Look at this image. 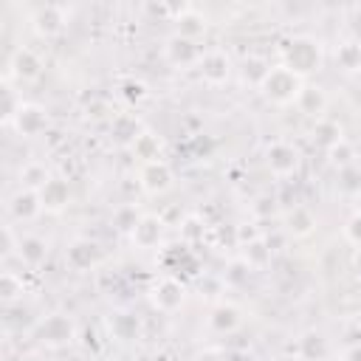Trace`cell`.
Here are the masks:
<instances>
[{
  "mask_svg": "<svg viewBox=\"0 0 361 361\" xmlns=\"http://www.w3.org/2000/svg\"><path fill=\"white\" fill-rule=\"evenodd\" d=\"M282 65L288 71H293L296 76H302V79H307L310 73H319L322 65H324L322 42L310 34H299V37L288 39L285 48H282Z\"/></svg>",
  "mask_w": 361,
  "mask_h": 361,
  "instance_id": "obj_1",
  "label": "cell"
},
{
  "mask_svg": "<svg viewBox=\"0 0 361 361\" xmlns=\"http://www.w3.org/2000/svg\"><path fill=\"white\" fill-rule=\"evenodd\" d=\"M302 87H305V79L296 76L293 71H288V68L279 62V65H271L268 76L262 79V85H259L257 90H259V96H262L265 102H271V104H276V107H288V104L296 102V96L302 93Z\"/></svg>",
  "mask_w": 361,
  "mask_h": 361,
  "instance_id": "obj_2",
  "label": "cell"
},
{
  "mask_svg": "<svg viewBox=\"0 0 361 361\" xmlns=\"http://www.w3.org/2000/svg\"><path fill=\"white\" fill-rule=\"evenodd\" d=\"M34 336L37 341L45 347V350H68L73 347V341L79 338V327L73 322V316L56 310V313H48L37 322L34 327Z\"/></svg>",
  "mask_w": 361,
  "mask_h": 361,
  "instance_id": "obj_3",
  "label": "cell"
},
{
  "mask_svg": "<svg viewBox=\"0 0 361 361\" xmlns=\"http://www.w3.org/2000/svg\"><path fill=\"white\" fill-rule=\"evenodd\" d=\"M149 305H152L158 313H164V316L178 313V310L186 305V285H183L178 276H172V274L158 276V279L149 285Z\"/></svg>",
  "mask_w": 361,
  "mask_h": 361,
  "instance_id": "obj_4",
  "label": "cell"
},
{
  "mask_svg": "<svg viewBox=\"0 0 361 361\" xmlns=\"http://www.w3.org/2000/svg\"><path fill=\"white\" fill-rule=\"evenodd\" d=\"M31 23V31L39 37V39H56L65 28H68V11L56 3H42L31 11L28 17Z\"/></svg>",
  "mask_w": 361,
  "mask_h": 361,
  "instance_id": "obj_5",
  "label": "cell"
},
{
  "mask_svg": "<svg viewBox=\"0 0 361 361\" xmlns=\"http://www.w3.org/2000/svg\"><path fill=\"white\" fill-rule=\"evenodd\" d=\"M299 164H302V155L290 141L279 138L265 147V166L274 178H293L299 172Z\"/></svg>",
  "mask_w": 361,
  "mask_h": 361,
  "instance_id": "obj_6",
  "label": "cell"
},
{
  "mask_svg": "<svg viewBox=\"0 0 361 361\" xmlns=\"http://www.w3.org/2000/svg\"><path fill=\"white\" fill-rule=\"evenodd\" d=\"M200 56H203V45L197 39H189V37H180V34H169L164 39V59L178 71L197 68Z\"/></svg>",
  "mask_w": 361,
  "mask_h": 361,
  "instance_id": "obj_7",
  "label": "cell"
},
{
  "mask_svg": "<svg viewBox=\"0 0 361 361\" xmlns=\"http://www.w3.org/2000/svg\"><path fill=\"white\" fill-rule=\"evenodd\" d=\"M231 56L223 51V48H209L203 51L200 62H197V76L203 79V85L209 87H223L228 79H231Z\"/></svg>",
  "mask_w": 361,
  "mask_h": 361,
  "instance_id": "obj_8",
  "label": "cell"
},
{
  "mask_svg": "<svg viewBox=\"0 0 361 361\" xmlns=\"http://www.w3.org/2000/svg\"><path fill=\"white\" fill-rule=\"evenodd\" d=\"M164 237H166V220L161 214H152V212H144L135 223V228L130 231V243L138 248V251H155L164 245Z\"/></svg>",
  "mask_w": 361,
  "mask_h": 361,
  "instance_id": "obj_9",
  "label": "cell"
},
{
  "mask_svg": "<svg viewBox=\"0 0 361 361\" xmlns=\"http://www.w3.org/2000/svg\"><path fill=\"white\" fill-rule=\"evenodd\" d=\"M138 186H141V192H147L152 197L166 195L175 186V172H172V166L164 158L149 161V164H141V169H138Z\"/></svg>",
  "mask_w": 361,
  "mask_h": 361,
  "instance_id": "obj_10",
  "label": "cell"
},
{
  "mask_svg": "<svg viewBox=\"0 0 361 361\" xmlns=\"http://www.w3.org/2000/svg\"><path fill=\"white\" fill-rule=\"evenodd\" d=\"M48 127H51V113L37 102H25L17 118L11 121V130L23 138H39Z\"/></svg>",
  "mask_w": 361,
  "mask_h": 361,
  "instance_id": "obj_11",
  "label": "cell"
},
{
  "mask_svg": "<svg viewBox=\"0 0 361 361\" xmlns=\"http://www.w3.org/2000/svg\"><path fill=\"white\" fill-rule=\"evenodd\" d=\"M6 79L11 82H37L42 76V59L31 51V48H17L11 56H8V65H6Z\"/></svg>",
  "mask_w": 361,
  "mask_h": 361,
  "instance_id": "obj_12",
  "label": "cell"
},
{
  "mask_svg": "<svg viewBox=\"0 0 361 361\" xmlns=\"http://www.w3.org/2000/svg\"><path fill=\"white\" fill-rule=\"evenodd\" d=\"M279 217H282V228H285V234L293 237V240H305V237H310V234L316 231V226H319L313 209L305 206V203H293V206L282 209Z\"/></svg>",
  "mask_w": 361,
  "mask_h": 361,
  "instance_id": "obj_13",
  "label": "cell"
},
{
  "mask_svg": "<svg viewBox=\"0 0 361 361\" xmlns=\"http://www.w3.org/2000/svg\"><path fill=\"white\" fill-rule=\"evenodd\" d=\"M6 212H8V217H11V220H17V223H31V220H37V217L42 214V200H39V192L20 186V189H17V192L8 197Z\"/></svg>",
  "mask_w": 361,
  "mask_h": 361,
  "instance_id": "obj_14",
  "label": "cell"
},
{
  "mask_svg": "<svg viewBox=\"0 0 361 361\" xmlns=\"http://www.w3.org/2000/svg\"><path fill=\"white\" fill-rule=\"evenodd\" d=\"M206 327L214 336H231L243 327V310L231 302H217L206 316Z\"/></svg>",
  "mask_w": 361,
  "mask_h": 361,
  "instance_id": "obj_15",
  "label": "cell"
},
{
  "mask_svg": "<svg viewBox=\"0 0 361 361\" xmlns=\"http://www.w3.org/2000/svg\"><path fill=\"white\" fill-rule=\"evenodd\" d=\"M39 200H42V212H48V214L65 212V209L71 206V200H73L71 183H68L65 178H56V175H54V178L39 189Z\"/></svg>",
  "mask_w": 361,
  "mask_h": 361,
  "instance_id": "obj_16",
  "label": "cell"
},
{
  "mask_svg": "<svg viewBox=\"0 0 361 361\" xmlns=\"http://www.w3.org/2000/svg\"><path fill=\"white\" fill-rule=\"evenodd\" d=\"M327 104H330L327 90H324L322 85H313V82H305L302 93H299L296 102H293V107H296L302 116H307V118H324Z\"/></svg>",
  "mask_w": 361,
  "mask_h": 361,
  "instance_id": "obj_17",
  "label": "cell"
},
{
  "mask_svg": "<svg viewBox=\"0 0 361 361\" xmlns=\"http://www.w3.org/2000/svg\"><path fill=\"white\" fill-rule=\"evenodd\" d=\"M65 259H68V265H71V268H76V271H90V268H96V265H99L102 251H99V245H96L93 240L79 237V240H73V243L68 245Z\"/></svg>",
  "mask_w": 361,
  "mask_h": 361,
  "instance_id": "obj_18",
  "label": "cell"
},
{
  "mask_svg": "<svg viewBox=\"0 0 361 361\" xmlns=\"http://www.w3.org/2000/svg\"><path fill=\"white\" fill-rule=\"evenodd\" d=\"M17 257L25 268H39L48 259V240L39 234H23L17 245Z\"/></svg>",
  "mask_w": 361,
  "mask_h": 361,
  "instance_id": "obj_19",
  "label": "cell"
},
{
  "mask_svg": "<svg viewBox=\"0 0 361 361\" xmlns=\"http://www.w3.org/2000/svg\"><path fill=\"white\" fill-rule=\"evenodd\" d=\"M141 121L133 116V113H116L110 118V138L118 144V147H133V141L141 135Z\"/></svg>",
  "mask_w": 361,
  "mask_h": 361,
  "instance_id": "obj_20",
  "label": "cell"
},
{
  "mask_svg": "<svg viewBox=\"0 0 361 361\" xmlns=\"http://www.w3.org/2000/svg\"><path fill=\"white\" fill-rule=\"evenodd\" d=\"M107 327H110V336H113L116 341H135V338L141 336V322H138V316H133L130 310H116V313H110Z\"/></svg>",
  "mask_w": 361,
  "mask_h": 361,
  "instance_id": "obj_21",
  "label": "cell"
},
{
  "mask_svg": "<svg viewBox=\"0 0 361 361\" xmlns=\"http://www.w3.org/2000/svg\"><path fill=\"white\" fill-rule=\"evenodd\" d=\"M310 141L319 147V149H330V147H336L338 141H344V127L336 121V118H316V124H313V130H310Z\"/></svg>",
  "mask_w": 361,
  "mask_h": 361,
  "instance_id": "obj_22",
  "label": "cell"
},
{
  "mask_svg": "<svg viewBox=\"0 0 361 361\" xmlns=\"http://www.w3.org/2000/svg\"><path fill=\"white\" fill-rule=\"evenodd\" d=\"M203 31H206V17H203L197 8L180 6V8L175 11V34L189 37V39H197Z\"/></svg>",
  "mask_w": 361,
  "mask_h": 361,
  "instance_id": "obj_23",
  "label": "cell"
},
{
  "mask_svg": "<svg viewBox=\"0 0 361 361\" xmlns=\"http://www.w3.org/2000/svg\"><path fill=\"white\" fill-rule=\"evenodd\" d=\"M333 59H336V68H338L341 73H350V76H353V73H361V42H358V39H344V42H338Z\"/></svg>",
  "mask_w": 361,
  "mask_h": 361,
  "instance_id": "obj_24",
  "label": "cell"
},
{
  "mask_svg": "<svg viewBox=\"0 0 361 361\" xmlns=\"http://www.w3.org/2000/svg\"><path fill=\"white\" fill-rule=\"evenodd\" d=\"M327 353H330V344H327V338L319 330L302 333V338H299V355H302V361H324Z\"/></svg>",
  "mask_w": 361,
  "mask_h": 361,
  "instance_id": "obj_25",
  "label": "cell"
},
{
  "mask_svg": "<svg viewBox=\"0 0 361 361\" xmlns=\"http://www.w3.org/2000/svg\"><path fill=\"white\" fill-rule=\"evenodd\" d=\"M268 71H271V62H268L262 54H248V56L243 59V65H240L243 82L251 85V87H259L262 79L268 76Z\"/></svg>",
  "mask_w": 361,
  "mask_h": 361,
  "instance_id": "obj_26",
  "label": "cell"
},
{
  "mask_svg": "<svg viewBox=\"0 0 361 361\" xmlns=\"http://www.w3.org/2000/svg\"><path fill=\"white\" fill-rule=\"evenodd\" d=\"M0 96H3V107H0V121L6 127H11V121L17 118V113L23 110V93L14 90V85L8 79H3V87H0Z\"/></svg>",
  "mask_w": 361,
  "mask_h": 361,
  "instance_id": "obj_27",
  "label": "cell"
},
{
  "mask_svg": "<svg viewBox=\"0 0 361 361\" xmlns=\"http://www.w3.org/2000/svg\"><path fill=\"white\" fill-rule=\"evenodd\" d=\"M133 155L141 161V164H149V161H158L161 158V149H164V144H161V138L155 135V133H149V130H144L135 141H133Z\"/></svg>",
  "mask_w": 361,
  "mask_h": 361,
  "instance_id": "obj_28",
  "label": "cell"
},
{
  "mask_svg": "<svg viewBox=\"0 0 361 361\" xmlns=\"http://www.w3.org/2000/svg\"><path fill=\"white\" fill-rule=\"evenodd\" d=\"M327 164L330 166H336V169H347V166H353V164H358V152H355V147L344 138V141H338L336 147H330L327 152Z\"/></svg>",
  "mask_w": 361,
  "mask_h": 361,
  "instance_id": "obj_29",
  "label": "cell"
},
{
  "mask_svg": "<svg viewBox=\"0 0 361 361\" xmlns=\"http://www.w3.org/2000/svg\"><path fill=\"white\" fill-rule=\"evenodd\" d=\"M51 178H54V175L45 169V164H37V161H31V164H25V166L20 169V183H23L25 189H34V192H39Z\"/></svg>",
  "mask_w": 361,
  "mask_h": 361,
  "instance_id": "obj_30",
  "label": "cell"
},
{
  "mask_svg": "<svg viewBox=\"0 0 361 361\" xmlns=\"http://www.w3.org/2000/svg\"><path fill=\"white\" fill-rule=\"evenodd\" d=\"M23 276L20 274H14V271H3L0 274V296H3V302L6 305H11V302H17L20 296H23Z\"/></svg>",
  "mask_w": 361,
  "mask_h": 361,
  "instance_id": "obj_31",
  "label": "cell"
},
{
  "mask_svg": "<svg viewBox=\"0 0 361 361\" xmlns=\"http://www.w3.org/2000/svg\"><path fill=\"white\" fill-rule=\"evenodd\" d=\"M338 189L347 197L361 195V164H353L347 169H338Z\"/></svg>",
  "mask_w": 361,
  "mask_h": 361,
  "instance_id": "obj_32",
  "label": "cell"
},
{
  "mask_svg": "<svg viewBox=\"0 0 361 361\" xmlns=\"http://www.w3.org/2000/svg\"><path fill=\"white\" fill-rule=\"evenodd\" d=\"M251 214H254L257 220H274V217L282 214V209H279V203H276L274 195H259V197L251 203Z\"/></svg>",
  "mask_w": 361,
  "mask_h": 361,
  "instance_id": "obj_33",
  "label": "cell"
},
{
  "mask_svg": "<svg viewBox=\"0 0 361 361\" xmlns=\"http://www.w3.org/2000/svg\"><path fill=\"white\" fill-rule=\"evenodd\" d=\"M138 217H141V212L133 206V203H124V206H118L116 212H113V226L118 228V231H124V234H130L133 228H135V223H138Z\"/></svg>",
  "mask_w": 361,
  "mask_h": 361,
  "instance_id": "obj_34",
  "label": "cell"
},
{
  "mask_svg": "<svg viewBox=\"0 0 361 361\" xmlns=\"http://www.w3.org/2000/svg\"><path fill=\"white\" fill-rule=\"evenodd\" d=\"M341 234H344V240H347L350 245L361 248V214H358V212H353V214L344 220V226H341Z\"/></svg>",
  "mask_w": 361,
  "mask_h": 361,
  "instance_id": "obj_35",
  "label": "cell"
},
{
  "mask_svg": "<svg viewBox=\"0 0 361 361\" xmlns=\"http://www.w3.org/2000/svg\"><path fill=\"white\" fill-rule=\"evenodd\" d=\"M268 254H271V248H265V240L262 237L245 245V262L248 265H262L268 259Z\"/></svg>",
  "mask_w": 361,
  "mask_h": 361,
  "instance_id": "obj_36",
  "label": "cell"
},
{
  "mask_svg": "<svg viewBox=\"0 0 361 361\" xmlns=\"http://www.w3.org/2000/svg\"><path fill=\"white\" fill-rule=\"evenodd\" d=\"M203 231H206V226H203V220H197V217H189V220L180 226V234H183V240H186V243L200 240V237H203Z\"/></svg>",
  "mask_w": 361,
  "mask_h": 361,
  "instance_id": "obj_37",
  "label": "cell"
},
{
  "mask_svg": "<svg viewBox=\"0 0 361 361\" xmlns=\"http://www.w3.org/2000/svg\"><path fill=\"white\" fill-rule=\"evenodd\" d=\"M192 361H228V353L220 350V347H206V350H200Z\"/></svg>",
  "mask_w": 361,
  "mask_h": 361,
  "instance_id": "obj_38",
  "label": "cell"
},
{
  "mask_svg": "<svg viewBox=\"0 0 361 361\" xmlns=\"http://www.w3.org/2000/svg\"><path fill=\"white\" fill-rule=\"evenodd\" d=\"M124 96L138 102V99H144V96H147V85H144V82H138V79H133V82H127V85H124Z\"/></svg>",
  "mask_w": 361,
  "mask_h": 361,
  "instance_id": "obj_39",
  "label": "cell"
},
{
  "mask_svg": "<svg viewBox=\"0 0 361 361\" xmlns=\"http://www.w3.org/2000/svg\"><path fill=\"white\" fill-rule=\"evenodd\" d=\"M338 361H361V341H358V344L344 347V353H341V358H338Z\"/></svg>",
  "mask_w": 361,
  "mask_h": 361,
  "instance_id": "obj_40",
  "label": "cell"
},
{
  "mask_svg": "<svg viewBox=\"0 0 361 361\" xmlns=\"http://www.w3.org/2000/svg\"><path fill=\"white\" fill-rule=\"evenodd\" d=\"M228 361H254V355L245 350H234V353H228Z\"/></svg>",
  "mask_w": 361,
  "mask_h": 361,
  "instance_id": "obj_41",
  "label": "cell"
},
{
  "mask_svg": "<svg viewBox=\"0 0 361 361\" xmlns=\"http://www.w3.org/2000/svg\"><path fill=\"white\" fill-rule=\"evenodd\" d=\"M353 200H355V212H358V214H361V195H355V197H353Z\"/></svg>",
  "mask_w": 361,
  "mask_h": 361,
  "instance_id": "obj_42",
  "label": "cell"
}]
</instances>
